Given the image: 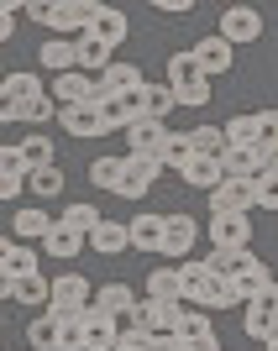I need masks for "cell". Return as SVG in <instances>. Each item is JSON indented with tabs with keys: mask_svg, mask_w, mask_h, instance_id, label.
I'll return each mask as SVG.
<instances>
[{
	"mask_svg": "<svg viewBox=\"0 0 278 351\" xmlns=\"http://www.w3.org/2000/svg\"><path fill=\"white\" fill-rule=\"evenodd\" d=\"M27 16H37V21H43L47 37H69V32H79V37H84V32H89V0H53V5L32 0Z\"/></svg>",
	"mask_w": 278,
	"mask_h": 351,
	"instance_id": "cell-1",
	"label": "cell"
},
{
	"mask_svg": "<svg viewBox=\"0 0 278 351\" xmlns=\"http://www.w3.org/2000/svg\"><path fill=\"white\" fill-rule=\"evenodd\" d=\"M53 320H84L89 315V278L79 273H58L53 278V304H47Z\"/></svg>",
	"mask_w": 278,
	"mask_h": 351,
	"instance_id": "cell-2",
	"label": "cell"
},
{
	"mask_svg": "<svg viewBox=\"0 0 278 351\" xmlns=\"http://www.w3.org/2000/svg\"><path fill=\"white\" fill-rule=\"evenodd\" d=\"M257 210V178H220L210 189V215H252Z\"/></svg>",
	"mask_w": 278,
	"mask_h": 351,
	"instance_id": "cell-3",
	"label": "cell"
},
{
	"mask_svg": "<svg viewBox=\"0 0 278 351\" xmlns=\"http://www.w3.org/2000/svg\"><path fill=\"white\" fill-rule=\"evenodd\" d=\"M194 241H200V220L194 215H184V210H178V215H168V231H163V257H168V263H189V252H194Z\"/></svg>",
	"mask_w": 278,
	"mask_h": 351,
	"instance_id": "cell-4",
	"label": "cell"
},
{
	"mask_svg": "<svg viewBox=\"0 0 278 351\" xmlns=\"http://www.w3.org/2000/svg\"><path fill=\"white\" fill-rule=\"evenodd\" d=\"M220 37L231 47L257 43V37H263V11H252V5H226V11H220Z\"/></svg>",
	"mask_w": 278,
	"mask_h": 351,
	"instance_id": "cell-5",
	"label": "cell"
},
{
	"mask_svg": "<svg viewBox=\"0 0 278 351\" xmlns=\"http://www.w3.org/2000/svg\"><path fill=\"white\" fill-rule=\"evenodd\" d=\"M210 252H242L252 247V220L247 215H210Z\"/></svg>",
	"mask_w": 278,
	"mask_h": 351,
	"instance_id": "cell-6",
	"label": "cell"
},
{
	"mask_svg": "<svg viewBox=\"0 0 278 351\" xmlns=\"http://www.w3.org/2000/svg\"><path fill=\"white\" fill-rule=\"evenodd\" d=\"M268 162H273V152H263V147H226L220 152L226 178H268Z\"/></svg>",
	"mask_w": 278,
	"mask_h": 351,
	"instance_id": "cell-7",
	"label": "cell"
},
{
	"mask_svg": "<svg viewBox=\"0 0 278 351\" xmlns=\"http://www.w3.org/2000/svg\"><path fill=\"white\" fill-rule=\"evenodd\" d=\"M158 173H163V162L158 158H132L126 152V173H121V199H142V194H152V184H158Z\"/></svg>",
	"mask_w": 278,
	"mask_h": 351,
	"instance_id": "cell-8",
	"label": "cell"
},
{
	"mask_svg": "<svg viewBox=\"0 0 278 351\" xmlns=\"http://www.w3.org/2000/svg\"><path fill=\"white\" fill-rule=\"evenodd\" d=\"M89 32H95L100 43L121 47L132 37V21H126V11H116V5H95V0H89Z\"/></svg>",
	"mask_w": 278,
	"mask_h": 351,
	"instance_id": "cell-9",
	"label": "cell"
},
{
	"mask_svg": "<svg viewBox=\"0 0 278 351\" xmlns=\"http://www.w3.org/2000/svg\"><path fill=\"white\" fill-rule=\"evenodd\" d=\"M0 293L5 299H16V304H53V278L47 273H27V278H5L0 283Z\"/></svg>",
	"mask_w": 278,
	"mask_h": 351,
	"instance_id": "cell-10",
	"label": "cell"
},
{
	"mask_svg": "<svg viewBox=\"0 0 278 351\" xmlns=\"http://www.w3.org/2000/svg\"><path fill=\"white\" fill-rule=\"evenodd\" d=\"M126 147H132V158H163V147H168V126L152 121V116H142L132 132H126Z\"/></svg>",
	"mask_w": 278,
	"mask_h": 351,
	"instance_id": "cell-11",
	"label": "cell"
},
{
	"mask_svg": "<svg viewBox=\"0 0 278 351\" xmlns=\"http://www.w3.org/2000/svg\"><path fill=\"white\" fill-rule=\"evenodd\" d=\"M58 126H63L69 136H79V142H100V136L111 132V126L100 121V110H95V105H73V110H58Z\"/></svg>",
	"mask_w": 278,
	"mask_h": 351,
	"instance_id": "cell-12",
	"label": "cell"
},
{
	"mask_svg": "<svg viewBox=\"0 0 278 351\" xmlns=\"http://www.w3.org/2000/svg\"><path fill=\"white\" fill-rule=\"evenodd\" d=\"M178 283H184V304L205 309V299H210V283H216V273L205 267V257H189V263H178Z\"/></svg>",
	"mask_w": 278,
	"mask_h": 351,
	"instance_id": "cell-13",
	"label": "cell"
},
{
	"mask_svg": "<svg viewBox=\"0 0 278 351\" xmlns=\"http://www.w3.org/2000/svg\"><path fill=\"white\" fill-rule=\"evenodd\" d=\"M194 58H200V69H205V79H216V73H226L236 63V47L220 37V32H210V37H200L194 43Z\"/></svg>",
	"mask_w": 278,
	"mask_h": 351,
	"instance_id": "cell-14",
	"label": "cell"
},
{
	"mask_svg": "<svg viewBox=\"0 0 278 351\" xmlns=\"http://www.w3.org/2000/svg\"><path fill=\"white\" fill-rule=\"evenodd\" d=\"M121 330H126V325H121L116 315H105V309H95V304H89V320H84V336H89V351H116Z\"/></svg>",
	"mask_w": 278,
	"mask_h": 351,
	"instance_id": "cell-15",
	"label": "cell"
},
{
	"mask_svg": "<svg viewBox=\"0 0 278 351\" xmlns=\"http://www.w3.org/2000/svg\"><path fill=\"white\" fill-rule=\"evenodd\" d=\"M89 247L100 252V257H121V252H132V226L126 220H100L95 236H89Z\"/></svg>",
	"mask_w": 278,
	"mask_h": 351,
	"instance_id": "cell-16",
	"label": "cell"
},
{
	"mask_svg": "<svg viewBox=\"0 0 278 351\" xmlns=\"http://www.w3.org/2000/svg\"><path fill=\"white\" fill-rule=\"evenodd\" d=\"M37 63H43L53 79H58V73H73V69H79V43H69V37H47L43 53H37Z\"/></svg>",
	"mask_w": 278,
	"mask_h": 351,
	"instance_id": "cell-17",
	"label": "cell"
},
{
	"mask_svg": "<svg viewBox=\"0 0 278 351\" xmlns=\"http://www.w3.org/2000/svg\"><path fill=\"white\" fill-rule=\"evenodd\" d=\"M53 226H58V220L47 215V210H16V215H11V236H16V241H47Z\"/></svg>",
	"mask_w": 278,
	"mask_h": 351,
	"instance_id": "cell-18",
	"label": "cell"
},
{
	"mask_svg": "<svg viewBox=\"0 0 278 351\" xmlns=\"http://www.w3.org/2000/svg\"><path fill=\"white\" fill-rule=\"evenodd\" d=\"M84 247H89V236H84V231H69L63 220H58V226H53V236H47V241H43V252H47V257H53V263H73V257H79V252H84Z\"/></svg>",
	"mask_w": 278,
	"mask_h": 351,
	"instance_id": "cell-19",
	"label": "cell"
},
{
	"mask_svg": "<svg viewBox=\"0 0 278 351\" xmlns=\"http://www.w3.org/2000/svg\"><path fill=\"white\" fill-rule=\"evenodd\" d=\"M0 267H5V278H27V273H37V252H32L27 241L5 236V241H0Z\"/></svg>",
	"mask_w": 278,
	"mask_h": 351,
	"instance_id": "cell-20",
	"label": "cell"
},
{
	"mask_svg": "<svg viewBox=\"0 0 278 351\" xmlns=\"http://www.w3.org/2000/svg\"><path fill=\"white\" fill-rule=\"evenodd\" d=\"M126 226H132V247L137 252H158L163 247V231H168V215H152V210H147V215L126 220Z\"/></svg>",
	"mask_w": 278,
	"mask_h": 351,
	"instance_id": "cell-21",
	"label": "cell"
},
{
	"mask_svg": "<svg viewBox=\"0 0 278 351\" xmlns=\"http://www.w3.org/2000/svg\"><path fill=\"white\" fill-rule=\"evenodd\" d=\"M58 116V100L53 95H37L27 105H0V121H32V126H43V121Z\"/></svg>",
	"mask_w": 278,
	"mask_h": 351,
	"instance_id": "cell-22",
	"label": "cell"
},
{
	"mask_svg": "<svg viewBox=\"0 0 278 351\" xmlns=\"http://www.w3.org/2000/svg\"><path fill=\"white\" fill-rule=\"evenodd\" d=\"M95 309H105V315H116L121 325L132 320V309H137V293L126 289V283H105L100 293H95Z\"/></svg>",
	"mask_w": 278,
	"mask_h": 351,
	"instance_id": "cell-23",
	"label": "cell"
},
{
	"mask_svg": "<svg viewBox=\"0 0 278 351\" xmlns=\"http://www.w3.org/2000/svg\"><path fill=\"white\" fill-rule=\"evenodd\" d=\"M111 53H116V47L100 43L95 32H84V37H79V69H89L95 79H105V73H111Z\"/></svg>",
	"mask_w": 278,
	"mask_h": 351,
	"instance_id": "cell-24",
	"label": "cell"
},
{
	"mask_svg": "<svg viewBox=\"0 0 278 351\" xmlns=\"http://www.w3.org/2000/svg\"><path fill=\"white\" fill-rule=\"evenodd\" d=\"M95 110H100V121L111 132H132L137 121H142V100H100Z\"/></svg>",
	"mask_w": 278,
	"mask_h": 351,
	"instance_id": "cell-25",
	"label": "cell"
},
{
	"mask_svg": "<svg viewBox=\"0 0 278 351\" xmlns=\"http://www.w3.org/2000/svg\"><path fill=\"white\" fill-rule=\"evenodd\" d=\"M184 184H189V189H220V178H226V168H220V158H189V168H184Z\"/></svg>",
	"mask_w": 278,
	"mask_h": 351,
	"instance_id": "cell-26",
	"label": "cell"
},
{
	"mask_svg": "<svg viewBox=\"0 0 278 351\" xmlns=\"http://www.w3.org/2000/svg\"><path fill=\"white\" fill-rule=\"evenodd\" d=\"M0 95H5V105H27V100H37V95H47L43 89V79L37 73H5V84H0Z\"/></svg>",
	"mask_w": 278,
	"mask_h": 351,
	"instance_id": "cell-27",
	"label": "cell"
},
{
	"mask_svg": "<svg viewBox=\"0 0 278 351\" xmlns=\"http://www.w3.org/2000/svg\"><path fill=\"white\" fill-rule=\"evenodd\" d=\"M147 299H163V304H184V283H178V267H158V273H147Z\"/></svg>",
	"mask_w": 278,
	"mask_h": 351,
	"instance_id": "cell-28",
	"label": "cell"
},
{
	"mask_svg": "<svg viewBox=\"0 0 278 351\" xmlns=\"http://www.w3.org/2000/svg\"><path fill=\"white\" fill-rule=\"evenodd\" d=\"M121 173H126V158H95V162H89V184L105 189V194L121 189Z\"/></svg>",
	"mask_w": 278,
	"mask_h": 351,
	"instance_id": "cell-29",
	"label": "cell"
},
{
	"mask_svg": "<svg viewBox=\"0 0 278 351\" xmlns=\"http://www.w3.org/2000/svg\"><path fill=\"white\" fill-rule=\"evenodd\" d=\"M194 79H205L200 58H194V47H189V53H174V58H168V89H184V84H194Z\"/></svg>",
	"mask_w": 278,
	"mask_h": 351,
	"instance_id": "cell-30",
	"label": "cell"
},
{
	"mask_svg": "<svg viewBox=\"0 0 278 351\" xmlns=\"http://www.w3.org/2000/svg\"><path fill=\"white\" fill-rule=\"evenodd\" d=\"M63 226H69V231H84V236H95V226H100V210H95V205H84V199H69V205H63Z\"/></svg>",
	"mask_w": 278,
	"mask_h": 351,
	"instance_id": "cell-31",
	"label": "cell"
},
{
	"mask_svg": "<svg viewBox=\"0 0 278 351\" xmlns=\"http://www.w3.org/2000/svg\"><path fill=\"white\" fill-rule=\"evenodd\" d=\"M16 152H21V162H27V168H53V142H47L43 132L21 136V142H16Z\"/></svg>",
	"mask_w": 278,
	"mask_h": 351,
	"instance_id": "cell-32",
	"label": "cell"
},
{
	"mask_svg": "<svg viewBox=\"0 0 278 351\" xmlns=\"http://www.w3.org/2000/svg\"><path fill=\"white\" fill-rule=\"evenodd\" d=\"M189 147H194V158H220L226 152V126H194Z\"/></svg>",
	"mask_w": 278,
	"mask_h": 351,
	"instance_id": "cell-33",
	"label": "cell"
},
{
	"mask_svg": "<svg viewBox=\"0 0 278 351\" xmlns=\"http://www.w3.org/2000/svg\"><path fill=\"white\" fill-rule=\"evenodd\" d=\"M27 351H58V320L53 315H37L27 325Z\"/></svg>",
	"mask_w": 278,
	"mask_h": 351,
	"instance_id": "cell-34",
	"label": "cell"
},
{
	"mask_svg": "<svg viewBox=\"0 0 278 351\" xmlns=\"http://www.w3.org/2000/svg\"><path fill=\"white\" fill-rule=\"evenodd\" d=\"M236 304H247V289H242L236 278H216V283H210L205 309H236Z\"/></svg>",
	"mask_w": 278,
	"mask_h": 351,
	"instance_id": "cell-35",
	"label": "cell"
},
{
	"mask_svg": "<svg viewBox=\"0 0 278 351\" xmlns=\"http://www.w3.org/2000/svg\"><path fill=\"white\" fill-rule=\"evenodd\" d=\"M174 105H178V95H174L168 84H147V89H142V116L163 121L168 110H174Z\"/></svg>",
	"mask_w": 278,
	"mask_h": 351,
	"instance_id": "cell-36",
	"label": "cell"
},
{
	"mask_svg": "<svg viewBox=\"0 0 278 351\" xmlns=\"http://www.w3.org/2000/svg\"><path fill=\"white\" fill-rule=\"evenodd\" d=\"M63 189H69V178H63L58 162H53V168H32V194H43V199H58Z\"/></svg>",
	"mask_w": 278,
	"mask_h": 351,
	"instance_id": "cell-37",
	"label": "cell"
},
{
	"mask_svg": "<svg viewBox=\"0 0 278 351\" xmlns=\"http://www.w3.org/2000/svg\"><path fill=\"white\" fill-rule=\"evenodd\" d=\"M178 336H184V341H200V336H216V325H210L205 309L184 304V315H178Z\"/></svg>",
	"mask_w": 278,
	"mask_h": 351,
	"instance_id": "cell-38",
	"label": "cell"
},
{
	"mask_svg": "<svg viewBox=\"0 0 278 351\" xmlns=\"http://www.w3.org/2000/svg\"><path fill=\"white\" fill-rule=\"evenodd\" d=\"M189 158H194V147H189V132H178V136H168V147H163V168H174V173H184L189 168Z\"/></svg>",
	"mask_w": 278,
	"mask_h": 351,
	"instance_id": "cell-39",
	"label": "cell"
},
{
	"mask_svg": "<svg viewBox=\"0 0 278 351\" xmlns=\"http://www.w3.org/2000/svg\"><path fill=\"white\" fill-rule=\"evenodd\" d=\"M226 147H257V116H231L226 121Z\"/></svg>",
	"mask_w": 278,
	"mask_h": 351,
	"instance_id": "cell-40",
	"label": "cell"
},
{
	"mask_svg": "<svg viewBox=\"0 0 278 351\" xmlns=\"http://www.w3.org/2000/svg\"><path fill=\"white\" fill-rule=\"evenodd\" d=\"M257 147H263V152H278V105H263V110H257Z\"/></svg>",
	"mask_w": 278,
	"mask_h": 351,
	"instance_id": "cell-41",
	"label": "cell"
},
{
	"mask_svg": "<svg viewBox=\"0 0 278 351\" xmlns=\"http://www.w3.org/2000/svg\"><path fill=\"white\" fill-rule=\"evenodd\" d=\"M84 320H89V315H84ZM84 320H58V351H89Z\"/></svg>",
	"mask_w": 278,
	"mask_h": 351,
	"instance_id": "cell-42",
	"label": "cell"
},
{
	"mask_svg": "<svg viewBox=\"0 0 278 351\" xmlns=\"http://www.w3.org/2000/svg\"><path fill=\"white\" fill-rule=\"evenodd\" d=\"M210 84H216V79H194V84L174 89V95H178V105H189V110H200V105H210Z\"/></svg>",
	"mask_w": 278,
	"mask_h": 351,
	"instance_id": "cell-43",
	"label": "cell"
},
{
	"mask_svg": "<svg viewBox=\"0 0 278 351\" xmlns=\"http://www.w3.org/2000/svg\"><path fill=\"white\" fill-rule=\"evenodd\" d=\"M147 341H152V336H142V330H132V325H126V330H121V341H116V351H152Z\"/></svg>",
	"mask_w": 278,
	"mask_h": 351,
	"instance_id": "cell-44",
	"label": "cell"
},
{
	"mask_svg": "<svg viewBox=\"0 0 278 351\" xmlns=\"http://www.w3.org/2000/svg\"><path fill=\"white\" fill-rule=\"evenodd\" d=\"M257 205L278 210V178H257Z\"/></svg>",
	"mask_w": 278,
	"mask_h": 351,
	"instance_id": "cell-45",
	"label": "cell"
},
{
	"mask_svg": "<svg viewBox=\"0 0 278 351\" xmlns=\"http://www.w3.org/2000/svg\"><path fill=\"white\" fill-rule=\"evenodd\" d=\"M27 11V5H11V0H5V5H0V37H5V43H11V32H16V16Z\"/></svg>",
	"mask_w": 278,
	"mask_h": 351,
	"instance_id": "cell-46",
	"label": "cell"
},
{
	"mask_svg": "<svg viewBox=\"0 0 278 351\" xmlns=\"http://www.w3.org/2000/svg\"><path fill=\"white\" fill-rule=\"evenodd\" d=\"M158 11L163 16H184V11H189V0H158Z\"/></svg>",
	"mask_w": 278,
	"mask_h": 351,
	"instance_id": "cell-47",
	"label": "cell"
},
{
	"mask_svg": "<svg viewBox=\"0 0 278 351\" xmlns=\"http://www.w3.org/2000/svg\"><path fill=\"white\" fill-rule=\"evenodd\" d=\"M189 351H220V336H200V341H189Z\"/></svg>",
	"mask_w": 278,
	"mask_h": 351,
	"instance_id": "cell-48",
	"label": "cell"
},
{
	"mask_svg": "<svg viewBox=\"0 0 278 351\" xmlns=\"http://www.w3.org/2000/svg\"><path fill=\"white\" fill-rule=\"evenodd\" d=\"M268 178H278V152H273V162H268Z\"/></svg>",
	"mask_w": 278,
	"mask_h": 351,
	"instance_id": "cell-49",
	"label": "cell"
}]
</instances>
